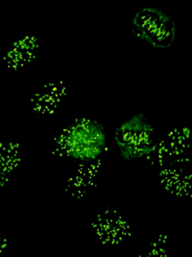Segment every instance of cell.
<instances>
[{
	"label": "cell",
	"mask_w": 192,
	"mask_h": 257,
	"mask_svg": "<svg viewBox=\"0 0 192 257\" xmlns=\"http://www.w3.org/2000/svg\"><path fill=\"white\" fill-rule=\"evenodd\" d=\"M119 156L126 162L150 157L157 149L156 130L143 113L125 119L113 133Z\"/></svg>",
	"instance_id": "3957f363"
},
{
	"label": "cell",
	"mask_w": 192,
	"mask_h": 257,
	"mask_svg": "<svg viewBox=\"0 0 192 257\" xmlns=\"http://www.w3.org/2000/svg\"><path fill=\"white\" fill-rule=\"evenodd\" d=\"M58 143L62 152L69 158L93 163L107 148V133L98 120L82 117L74 120L63 130Z\"/></svg>",
	"instance_id": "6da1fadb"
},
{
	"label": "cell",
	"mask_w": 192,
	"mask_h": 257,
	"mask_svg": "<svg viewBox=\"0 0 192 257\" xmlns=\"http://www.w3.org/2000/svg\"><path fill=\"white\" fill-rule=\"evenodd\" d=\"M131 33L139 42L158 50L170 49L177 40L174 18L155 6L140 8L133 15Z\"/></svg>",
	"instance_id": "7a4b0ae2"
}]
</instances>
